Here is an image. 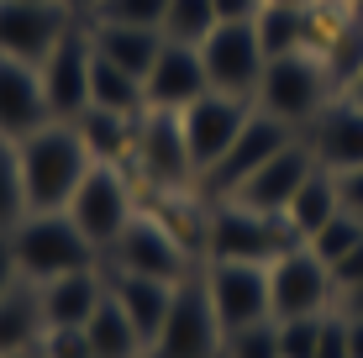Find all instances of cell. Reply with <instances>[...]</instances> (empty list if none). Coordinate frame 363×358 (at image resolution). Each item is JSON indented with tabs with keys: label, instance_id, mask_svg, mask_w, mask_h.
Returning <instances> with one entry per match:
<instances>
[{
	"label": "cell",
	"instance_id": "6da1fadb",
	"mask_svg": "<svg viewBox=\"0 0 363 358\" xmlns=\"http://www.w3.org/2000/svg\"><path fill=\"white\" fill-rule=\"evenodd\" d=\"M21 153V195L27 211H64L69 195L79 190V179L90 174V147H84L74 121H48L32 138L16 142Z\"/></svg>",
	"mask_w": 363,
	"mask_h": 358
},
{
	"label": "cell",
	"instance_id": "7a4b0ae2",
	"mask_svg": "<svg viewBox=\"0 0 363 358\" xmlns=\"http://www.w3.org/2000/svg\"><path fill=\"white\" fill-rule=\"evenodd\" d=\"M11 242H16V264L32 285H48L58 274L100 264V248L74 227L69 211H27L11 227Z\"/></svg>",
	"mask_w": 363,
	"mask_h": 358
},
{
	"label": "cell",
	"instance_id": "3957f363",
	"mask_svg": "<svg viewBox=\"0 0 363 358\" xmlns=\"http://www.w3.org/2000/svg\"><path fill=\"white\" fill-rule=\"evenodd\" d=\"M295 227L279 211H253L242 201H211L206 216V264L216 258H242V264H274L295 248Z\"/></svg>",
	"mask_w": 363,
	"mask_h": 358
},
{
	"label": "cell",
	"instance_id": "277c9868",
	"mask_svg": "<svg viewBox=\"0 0 363 358\" xmlns=\"http://www.w3.org/2000/svg\"><path fill=\"white\" fill-rule=\"evenodd\" d=\"M327 64H321V53H311V47H300V53H279L264 64V79H258V95L253 106L269 111V116L290 121V127H311V121L327 111Z\"/></svg>",
	"mask_w": 363,
	"mask_h": 358
},
{
	"label": "cell",
	"instance_id": "5b68a950",
	"mask_svg": "<svg viewBox=\"0 0 363 358\" xmlns=\"http://www.w3.org/2000/svg\"><path fill=\"white\" fill-rule=\"evenodd\" d=\"M127 164L143 174V184L153 195H184V190L200 184V169H195L184 127H179V111H153L147 106L143 116H137V138H132Z\"/></svg>",
	"mask_w": 363,
	"mask_h": 358
},
{
	"label": "cell",
	"instance_id": "8992f818",
	"mask_svg": "<svg viewBox=\"0 0 363 358\" xmlns=\"http://www.w3.org/2000/svg\"><path fill=\"white\" fill-rule=\"evenodd\" d=\"M143 358H221V322L211 311V295H206L200 274L174 285L169 316H164V327H158V337L147 342Z\"/></svg>",
	"mask_w": 363,
	"mask_h": 358
},
{
	"label": "cell",
	"instance_id": "52a82bcc",
	"mask_svg": "<svg viewBox=\"0 0 363 358\" xmlns=\"http://www.w3.org/2000/svg\"><path fill=\"white\" fill-rule=\"evenodd\" d=\"M295 138H300V132L290 127V121H279V116H269V111L253 106V116L242 121V132L232 138V147L206 169V174H200V184H195L200 201H227V195L253 174V169H264L269 158L279 153V147H290Z\"/></svg>",
	"mask_w": 363,
	"mask_h": 358
},
{
	"label": "cell",
	"instance_id": "ba28073f",
	"mask_svg": "<svg viewBox=\"0 0 363 358\" xmlns=\"http://www.w3.org/2000/svg\"><path fill=\"white\" fill-rule=\"evenodd\" d=\"M100 258H106V269H121V274H147V279L179 285V279H190V258L195 253L184 248L153 211H137L127 221V232H121Z\"/></svg>",
	"mask_w": 363,
	"mask_h": 358
},
{
	"label": "cell",
	"instance_id": "9c48e42d",
	"mask_svg": "<svg viewBox=\"0 0 363 358\" xmlns=\"http://www.w3.org/2000/svg\"><path fill=\"white\" fill-rule=\"evenodd\" d=\"M64 211L74 216V227H79L84 237L106 253L111 242L127 232V221L137 216L132 184H127V174H121V164H90V174L79 179V190L69 195Z\"/></svg>",
	"mask_w": 363,
	"mask_h": 358
},
{
	"label": "cell",
	"instance_id": "30bf717a",
	"mask_svg": "<svg viewBox=\"0 0 363 358\" xmlns=\"http://www.w3.org/2000/svg\"><path fill=\"white\" fill-rule=\"evenodd\" d=\"M200 64H206L211 90L237 95V101H253L269 58H264V43H258L253 21H216V32L200 43Z\"/></svg>",
	"mask_w": 363,
	"mask_h": 358
},
{
	"label": "cell",
	"instance_id": "8fae6325",
	"mask_svg": "<svg viewBox=\"0 0 363 358\" xmlns=\"http://www.w3.org/2000/svg\"><path fill=\"white\" fill-rule=\"evenodd\" d=\"M206 295H211V311L221 322V337L247 322H264L274 316L269 306V264H242V258H216L206 264Z\"/></svg>",
	"mask_w": 363,
	"mask_h": 358
},
{
	"label": "cell",
	"instance_id": "7c38bea8",
	"mask_svg": "<svg viewBox=\"0 0 363 358\" xmlns=\"http://www.w3.org/2000/svg\"><path fill=\"white\" fill-rule=\"evenodd\" d=\"M337 301L332 269L321 264L306 242H295L290 253H279L269 264V306L274 316H321Z\"/></svg>",
	"mask_w": 363,
	"mask_h": 358
},
{
	"label": "cell",
	"instance_id": "4fadbf2b",
	"mask_svg": "<svg viewBox=\"0 0 363 358\" xmlns=\"http://www.w3.org/2000/svg\"><path fill=\"white\" fill-rule=\"evenodd\" d=\"M74 21L79 16L64 0H0V53L21 64H43Z\"/></svg>",
	"mask_w": 363,
	"mask_h": 358
},
{
	"label": "cell",
	"instance_id": "5bb4252c",
	"mask_svg": "<svg viewBox=\"0 0 363 358\" xmlns=\"http://www.w3.org/2000/svg\"><path fill=\"white\" fill-rule=\"evenodd\" d=\"M90 58H95L90 21H74V27L53 43V53L37 64L43 69L48 106H53V121H74L84 106H90Z\"/></svg>",
	"mask_w": 363,
	"mask_h": 358
},
{
	"label": "cell",
	"instance_id": "9a60e30c",
	"mask_svg": "<svg viewBox=\"0 0 363 358\" xmlns=\"http://www.w3.org/2000/svg\"><path fill=\"white\" fill-rule=\"evenodd\" d=\"M247 116H253V101H237V95H221V90H206L200 101H190L179 111L184 142H190V158H195L200 174L232 147V138L242 132Z\"/></svg>",
	"mask_w": 363,
	"mask_h": 358
},
{
	"label": "cell",
	"instance_id": "2e32d148",
	"mask_svg": "<svg viewBox=\"0 0 363 358\" xmlns=\"http://www.w3.org/2000/svg\"><path fill=\"white\" fill-rule=\"evenodd\" d=\"M311 169H316V153H311L306 138H295L290 147H279L264 169H253L227 201H242V206H253V211H279L284 216V206L295 201V190L306 184Z\"/></svg>",
	"mask_w": 363,
	"mask_h": 358
},
{
	"label": "cell",
	"instance_id": "e0dca14e",
	"mask_svg": "<svg viewBox=\"0 0 363 358\" xmlns=\"http://www.w3.org/2000/svg\"><path fill=\"white\" fill-rule=\"evenodd\" d=\"M206 90H211V79H206V64H200V47L195 43H169L164 37V47H158L153 69H147V79H143L147 106L153 111H184Z\"/></svg>",
	"mask_w": 363,
	"mask_h": 358
},
{
	"label": "cell",
	"instance_id": "ac0fdd59",
	"mask_svg": "<svg viewBox=\"0 0 363 358\" xmlns=\"http://www.w3.org/2000/svg\"><path fill=\"white\" fill-rule=\"evenodd\" d=\"M48 121H53V106H48V90H43V69L0 53V132L21 142Z\"/></svg>",
	"mask_w": 363,
	"mask_h": 358
},
{
	"label": "cell",
	"instance_id": "d6986e66",
	"mask_svg": "<svg viewBox=\"0 0 363 358\" xmlns=\"http://www.w3.org/2000/svg\"><path fill=\"white\" fill-rule=\"evenodd\" d=\"M311 153L321 169L342 174V169H363V106L358 101H327L316 121H311Z\"/></svg>",
	"mask_w": 363,
	"mask_h": 358
},
{
	"label": "cell",
	"instance_id": "ffe728a7",
	"mask_svg": "<svg viewBox=\"0 0 363 358\" xmlns=\"http://www.w3.org/2000/svg\"><path fill=\"white\" fill-rule=\"evenodd\" d=\"M37 295H43L48 332L53 327H84L95 316L100 295H106V274H100V264H90V269H74V274H58L48 285H37Z\"/></svg>",
	"mask_w": 363,
	"mask_h": 358
},
{
	"label": "cell",
	"instance_id": "44dd1931",
	"mask_svg": "<svg viewBox=\"0 0 363 358\" xmlns=\"http://www.w3.org/2000/svg\"><path fill=\"white\" fill-rule=\"evenodd\" d=\"M106 290L116 295V306L132 316V327L143 332V342L158 337L169 316V301H174V285L169 279H147V274H121V269H106Z\"/></svg>",
	"mask_w": 363,
	"mask_h": 358
},
{
	"label": "cell",
	"instance_id": "7402d4cb",
	"mask_svg": "<svg viewBox=\"0 0 363 358\" xmlns=\"http://www.w3.org/2000/svg\"><path fill=\"white\" fill-rule=\"evenodd\" d=\"M43 295H37V285L27 274L16 279L6 295H0V358H21L32 353L37 342H43Z\"/></svg>",
	"mask_w": 363,
	"mask_h": 358
},
{
	"label": "cell",
	"instance_id": "603a6c76",
	"mask_svg": "<svg viewBox=\"0 0 363 358\" xmlns=\"http://www.w3.org/2000/svg\"><path fill=\"white\" fill-rule=\"evenodd\" d=\"M90 43H95V53L111 58L116 69L147 79L158 47H164V32L158 27H127V21H90Z\"/></svg>",
	"mask_w": 363,
	"mask_h": 358
},
{
	"label": "cell",
	"instance_id": "cb8c5ba5",
	"mask_svg": "<svg viewBox=\"0 0 363 358\" xmlns=\"http://www.w3.org/2000/svg\"><path fill=\"white\" fill-rule=\"evenodd\" d=\"M337 211H342V190H337V174L316 164V169L306 174V184L295 190V201L284 206V221L295 227V237H300V242H311V237H316V232L337 216Z\"/></svg>",
	"mask_w": 363,
	"mask_h": 358
},
{
	"label": "cell",
	"instance_id": "d4e9b609",
	"mask_svg": "<svg viewBox=\"0 0 363 358\" xmlns=\"http://www.w3.org/2000/svg\"><path fill=\"white\" fill-rule=\"evenodd\" d=\"M84 147H90L95 164H127L132 158V138H137V116H121V111H100V106H84L74 116Z\"/></svg>",
	"mask_w": 363,
	"mask_h": 358
},
{
	"label": "cell",
	"instance_id": "484cf974",
	"mask_svg": "<svg viewBox=\"0 0 363 358\" xmlns=\"http://www.w3.org/2000/svg\"><path fill=\"white\" fill-rule=\"evenodd\" d=\"M84 337H90V348L95 358H143L147 353V342H143V332L132 327V316L116 306V295H100V306H95V316L84 322Z\"/></svg>",
	"mask_w": 363,
	"mask_h": 358
},
{
	"label": "cell",
	"instance_id": "4316f807",
	"mask_svg": "<svg viewBox=\"0 0 363 358\" xmlns=\"http://www.w3.org/2000/svg\"><path fill=\"white\" fill-rule=\"evenodd\" d=\"M253 27H258V43H264V58L300 53V47H311V6H274V0H264Z\"/></svg>",
	"mask_w": 363,
	"mask_h": 358
},
{
	"label": "cell",
	"instance_id": "83f0119b",
	"mask_svg": "<svg viewBox=\"0 0 363 358\" xmlns=\"http://www.w3.org/2000/svg\"><path fill=\"white\" fill-rule=\"evenodd\" d=\"M90 106L100 111H121V116H143L147 111V95H143V79L127 69H116L111 58H90Z\"/></svg>",
	"mask_w": 363,
	"mask_h": 358
},
{
	"label": "cell",
	"instance_id": "f1b7e54d",
	"mask_svg": "<svg viewBox=\"0 0 363 358\" xmlns=\"http://www.w3.org/2000/svg\"><path fill=\"white\" fill-rule=\"evenodd\" d=\"M169 43H206L211 32H216V0H169L164 6V27Z\"/></svg>",
	"mask_w": 363,
	"mask_h": 358
},
{
	"label": "cell",
	"instance_id": "f546056e",
	"mask_svg": "<svg viewBox=\"0 0 363 358\" xmlns=\"http://www.w3.org/2000/svg\"><path fill=\"white\" fill-rule=\"evenodd\" d=\"M21 216H27V195H21V153H16V138L0 132V232H11Z\"/></svg>",
	"mask_w": 363,
	"mask_h": 358
},
{
	"label": "cell",
	"instance_id": "4dcf8cb0",
	"mask_svg": "<svg viewBox=\"0 0 363 358\" xmlns=\"http://www.w3.org/2000/svg\"><path fill=\"white\" fill-rule=\"evenodd\" d=\"M358 242H363V216H358V211H347V206H342V211H337V216L327 221V227H321L316 237L306 242V248H311V253L321 258V264L332 269L337 258H342L347 248H358Z\"/></svg>",
	"mask_w": 363,
	"mask_h": 358
},
{
	"label": "cell",
	"instance_id": "1f68e13d",
	"mask_svg": "<svg viewBox=\"0 0 363 358\" xmlns=\"http://www.w3.org/2000/svg\"><path fill=\"white\" fill-rule=\"evenodd\" d=\"M221 358H279V322L264 316V322H247L221 337Z\"/></svg>",
	"mask_w": 363,
	"mask_h": 358
},
{
	"label": "cell",
	"instance_id": "d6a6232c",
	"mask_svg": "<svg viewBox=\"0 0 363 358\" xmlns=\"http://www.w3.org/2000/svg\"><path fill=\"white\" fill-rule=\"evenodd\" d=\"M279 322V358H316V342H321V316H274Z\"/></svg>",
	"mask_w": 363,
	"mask_h": 358
},
{
	"label": "cell",
	"instance_id": "836d02e7",
	"mask_svg": "<svg viewBox=\"0 0 363 358\" xmlns=\"http://www.w3.org/2000/svg\"><path fill=\"white\" fill-rule=\"evenodd\" d=\"M169 0H100L90 21H127V27H164Z\"/></svg>",
	"mask_w": 363,
	"mask_h": 358
},
{
	"label": "cell",
	"instance_id": "e575fe53",
	"mask_svg": "<svg viewBox=\"0 0 363 358\" xmlns=\"http://www.w3.org/2000/svg\"><path fill=\"white\" fill-rule=\"evenodd\" d=\"M37 348H43V358H95L84 327H53V332H43Z\"/></svg>",
	"mask_w": 363,
	"mask_h": 358
},
{
	"label": "cell",
	"instance_id": "d590c367",
	"mask_svg": "<svg viewBox=\"0 0 363 358\" xmlns=\"http://www.w3.org/2000/svg\"><path fill=\"white\" fill-rule=\"evenodd\" d=\"M316 358H347V316H342V311H327V322H321V342H316Z\"/></svg>",
	"mask_w": 363,
	"mask_h": 358
},
{
	"label": "cell",
	"instance_id": "8d00e7d4",
	"mask_svg": "<svg viewBox=\"0 0 363 358\" xmlns=\"http://www.w3.org/2000/svg\"><path fill=\"white\" fill-rule=\"evenodd\" d=\"M358 285H363V242H358V248H347V253L332 264V290H337V295H342V290H358Z\"/></svg>",
	"mask_w": 363,
	"mask_h": 358
},
{
	"label": "cell",
	"instance_id": "74e56055",
	"mask_svg": "<svg viewBox=\"0 0 363 358\" xmlns=\"http://www.w3.org/2000/svg\"><path fill=\"white\" fill-rule=\"evenodd\" d=\"M21 279V264H16V242H11V232H0V295Z\"/></svg>",
	"mask_w": 363,
	"mask_h": 358
},
{
	"label": "cell",
	"instance_id": "f35d334b",
	"mask_svg": "<svg viewBox=\"0 0 363 358\" xmlns=\"http://www.w3.org/2000/svg\"><path fill=\"white\" fill-rule=\"evenodd\" d=\"M337 190H342V206L363 216V169H342L337 174Z\"/></svg>",
	"mask_w": 363,
	"mask_h": 358
},
{
	"label": "cell",
	"instance_id": "ab89813d",
	"mask_svg": "<svg viewBox=\"0 0 363 358\" xmlns=\"http://www.w3.org/2000/svg\"><path fill=\"white\" fill-rule=\"evenodd\" d=\"M264 0H216V21H253Z\"/></svg>",
	"mask_w": 363,
	"mask_h": 358
},
{
	"label": "cell",
	"instance_id": "60d3db41",
	"mask_svg": "<svg viewBox=\"0 0 363 358\" xmlns=\"http://www.w3.org/2000/svg\"><path fill=\"white\" fill-rule=\"evenodd\" d=\"M337 311H342V316H363V285L337 295Z\"/></svg>",
	"mask_w": 363,
	"mask_h": 358
},
{
	"label": "cell",
	"instance_id": "b9f144b4",
	"mask_svg": "<svg viewBox=\"0 0 363 358\" xmlns=\"http://www.w3.org/2000/svg\"><path fill=\"white\" fill-rule=\"evenodd\" d=\"M347 358H363V316H347Z\"/></svg>",
	"mask_w": 363,
	"mask_h": 358
},
{
	"label": "cell",
	"instance_id": "7bdbcfd3",
	"mask_svg": "<svg viewBox=\"0 0 363 358\" xmlns=\"http://www.w3.org/2000/svg\"><path fill=\"white\" fill-rule=\"evenodd\" d=\"M64 6L74 11V16H79V21H90L95 16V6H100V0H64Z\"/></svg>",
	"mask_w": 363,
	"mask_h": 358
},
{
	"label": "cell",
	"instance_id": "ee69618b",
	"mask_svg": "<svg viewBox=\"0 0 363 358\" xmlns=\"http://www.w3.org/2000/svg\"><path fill=\"white\" fill-rule=\"evenodd\" d=\"M347 101H358V106H363V69L353 74V84H347Z\"/></svg>",
	"mask_w": 363,
	"mask_h": 358
},
{
	"label": "cell",
	"instance_id": "f6af8a7d",
	"mask_svg": "<svg viewBox=\"0 0 363 358\" xmlns=\"http://www.w3.org/2000/svg\"><path fill=\"white\" fill-rule=\"evenodd\" d=\"M347 16H353L358 27H363V0H347Z\"/></svg>",
	"mask_w": 363,
	"mask_h": 358
},
{
	"label": "cell",
	"instance_id": "bcb514c9",
	"mask_svg": "<svg viewBox=\"0 0 363 358\" xmlns=\"http://www.w3.org/2000/svg\"><path fill=\"white\" fill-rule=\"evenodd\" d=\"M274 6H316V0H274Z\"/></svg>",
	"mask_w": 363,
	"mask_h": 358
}]
</instances>
